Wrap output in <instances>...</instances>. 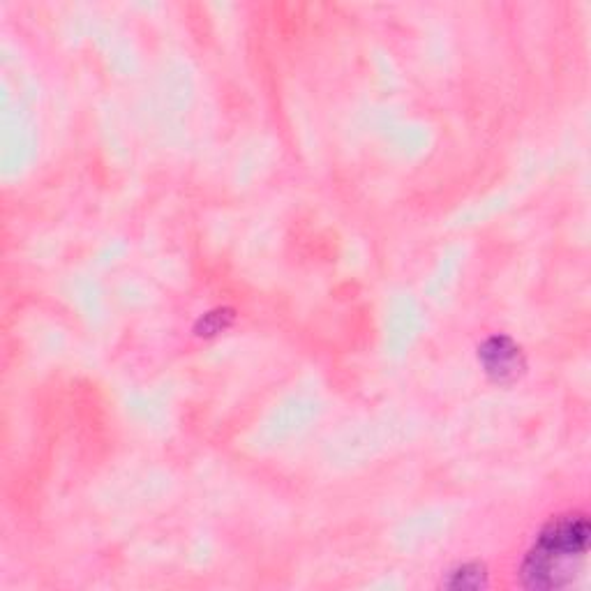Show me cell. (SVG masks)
I'll return each instance as SVG.
<instances>
[{
    "label": "cell",
    "mask_w": 591,
    "mask_h": 591,
    "mask_svg": "<svg viewBox=\"0 0 591 591\" xmlns=\"http://www.w3.org/2000/svg\"><path fill=\"white\" fill-rule=\"evenodd\" d=\"M589 548L585 513H566L545 525L522 561V582L529 589H561L580 573Z\"/></svg>",
    "instance_id": "1"
},
{
    "label": "cell",
    "mask_w": 591,
    "mask_h": 591,
    "mask_svg": "<svg viewBox=\"0 0 591 591\" xmlns=\"http://www.w3.org/2000/svg\"><path fill=\"white\" fill-rule=\"evenodd\" d=\"M481 358L488 372L495 374L499 381L515 377V372L520 368V349H515V344L506 338H492L485 342Z\"/></svg>",
    "instance_id": "2"
},
{
    "label": "cell",
    "mask_w": 591,
    "mask_h": 591,
    "mask_svg": "<svg viewBox=\"0 0 591 591\" xmlns=\"http://www.w3.org/2000/svg\"><path fill=\"white\" fill-rule=\"evenodd\" d=\"M444 585L451 589H481L488 585V580H485V568L478 564H465L455 568V571L448 573V580Z\"/></svg>",
    "instance_id": "3"
}]
</instances>
